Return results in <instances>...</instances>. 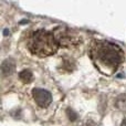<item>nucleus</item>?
<instances>
[{
    "label": "nucleus",
    "mask_w": 126,
    "mask_h": 126,
    "mask_svg": "<svg viewBox=\"0 0 126 126\" xmlns=\"http://www.w3.org/2000/svg\"><path fill=\"white\" fill-rule=\"evenodd\" d=\"M90 57L98 71L111 75L124 61V51L115 43L98 40L92 42Z\"/></svg>",
    "instance_id": "obj_1"
},
{
    "label": "nucleus",
    "mask_w": 126,
    "mask_h": 126,
    "mask_svg": "<svg viewBox=\"0 0 126 126\" xmlns=\"http://www.w3.org/2000/svg\"><path fill=\"white\" fill-rule=\"evenodd\" d=\"M121 126H126V117L124 118V120H123V122H122V125Z\"/></svg>",
    "instance_id": "obj_10"
},
{
    "label": "nucleus",
    "mask_w": 126,
    "mask_h": 126,
    "mask_svg": "<svg viewBox=\"0 0 126 126\" xmlns=\"http://www.w3.org/2000/svg\"><path fill=\"white\" fill-rule=\"evenodd\" d=\"M9 34H10V32H9V30H8V29H4V30H3V35H6V37H8Z\"/></svg>",
    "instance_id": "obj_9"
},
{
    "label": "nucleus",
    "mask_w": 126,
    "mask_h": 126,
    "mask_svg": "<svg viewBox=\"0 0 126 126\" xmlns=\"http://www.w3.org/2000/svg\"><path fill=\"white\" fill-rule=\"evenodd\" d=\"M19 78L23 83H31L33 79V74L30 70H22L19 73Z\"/></svg>",
    "instance_id": "obj_6"
},
{
    "label": "nucleus",
    "mask_w": 126,
    "mask_h": 126,
    "mask_svg": "<svg viewBox=\"0 0 126 126\" xmlns=\"http://www.w3.org/2000/svg\"><path fill=\"white\" fill-rule=\"evenodd\" d=\"M66 114H67V117H69L70 120L72 121V122H74V121L78 118V115H76V113H74L73 110H71V109H67L66 110Z\"/></svg>",
    "instance_id": "obj_8"
},
{
    "label": "nucleus",
    "mask_w": 126,
    "mask_h": 126,
    "mask_svg": "<svg viewBox=\"0 0 126 126\" xmlns=\"http://www.w3.org/2000/svg\"><path fill=\"white\" fill-rule=\"evenodd\" d=\"M55 39H57L58 43L63 47H69L73 46V44H78L81 41V38L79 37L76 33L71 31L70 29L64 28V27H59L53 31Z\"/></svg>",
    "instance_id": "obj_3"
},
{
    "label": "nucleus",
    "mask_w": 126,
    "mask_h": 126,
    "mask_svg": "<svg viewBox=\"0 0 126 126\" xmlns=\"http://www.w3.org/2000/svg\"><path fill=\"white\" fill-rule=\"evenodd\" d=\"M115 106L116 109H118L120 111H126V95L121 94L116 97L115 100Z\"/></svg>",
    "instance_id": "obj_7"
},
{
    "label": "nucleus",
    "mask_w": 126,
    "mask_h": 126,
    "mask_svg": "<svg viewBox=\"0 0 126 126\" xmlns=\"http://www.w3.org/2000/svg\"><path fill=\"white\" fill-rule=\"evenodd\" d=\"M16 70V63L12 59H7L1 64V72L4 76L11 75Z\"/></svg>",
    "instance_id": "obj_5"
},
{
    "label": "nucleus",
    "mask_w": 126,
    "mask_h": 126,
    "mask_svg": "<svg viewBox=\"0 0 126 126\" xmlns=\"http://www.w3.org/2000/svg\"><path fill=\"white\" fill-rule=\"evenodd\" d=\"M32 96H33V98H34L35 103H37L40 107H47L52 102V94L49 91L43 90V89H39V87L33 89Z\"/></svg>",
    "instance_id": "obj_4"
},
{
    "label": "nucleus",
    "mask_w": 126,
    "mask_h": 126,
    "mask_svg": "<svg viewBox=\"0 0 126 126\" xmlns=\"http://www.w3.org/2000/svg\"><path fill=\"white\" fill-rule=\"evenodd\" d=\"M29 50L33 54L41 58L55 54L60 44L58 43L53 32L47 30H37L32 33L29 40Z\"/></svg>",
    "instance_id": "obj_2"
}]
</instances>
